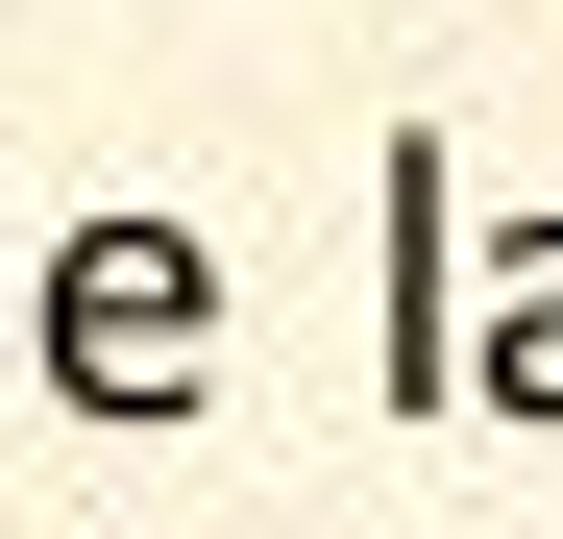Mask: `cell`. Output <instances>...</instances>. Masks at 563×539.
Masks as SVG:
<instances>
[{"label":"cell","instance_id":"1","mask_svg":"<svg viewBox=\"0 0 563 539\" xmlns=\"http://www.w3.org/2000/svg\"><path fill=\"white\" fill-rule=\"evenodd\" d=\"M25 393H74L99 441H172V417L221 393V245L172 221V197L25 245Z\"/></svg>","mask_w":563,"mask_h":539},{"label":"cell","instance_id":"2","mask_svg":"<svg viewBox=\"0 0 563 539\" xmlns=\"http://www.w3.org/2000/svg\"><path fill=\"white\" fill-rule=\"evenodd\" d=\"M367 393H393V417H465V147L441 123L367 147Z\"/></svg>","mask_w":563,"mask_h":539},{"label":"cell","instance_id":"3","mask_svg":"<svg viewBox=\"0 0 563 539\" xmlns=\"http://www.w3.org/2000/svg\"><path fill=\"white\" fill-rule=\"evenodd\" d=\"M465 417L563 441V221H465Z\"/></svg>","mask_w":563,"mask_h":539},{"label":"cell","instance_id":"4","mask_svg":"<svg viewBox=\"0 0 563 539\" xmlns=\"http://www.w3.org/2000/svg\"><path fill=\"white\" fill-rule=\"evenodd\" d=\"M0 393H25V197H0Z\"/></svg>","mask_w":563,"mask_h":539}]
</instances>
